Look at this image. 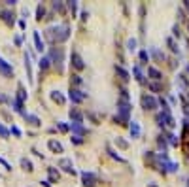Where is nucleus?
Masks as SVG:
<instances>
[{"label":"nucleus","mask_w":189,"mask_h":187,"mask_svg":"<svg viewBox=\"0 0 189 187\" xmlns=\"http://www.w3.org/2000/svg\"><path fill=\"white\" fill-rule=\"evenodd\" d=\"M148 187H157V185L155 183H148Z\"/></svg>","instance_id":"obj_54"},{"label":"nucleus","mask_w":189,"mask_h":187,"mask_svg":"<svg viewBox=\"0 0 189 187\" xmlns=\"http://www.w3.org/2000/svg\"><path fill=\"white\" fill-rule=\"evenodd\" d=\"M148 89L153 91V93H161V91H163V87H161L157 81H150V83H148Z\"/></svg>","instance_id":"obj_31"},{"label":"nucleus","mask_w":189,"mask_h":187,"mask_svg":"<svg viewBox=\"0 0 189 187\" xmlns=\"http://www.w3.org/2000/svg\"><path fill=\"white\" fill-rule=\"evenodd\" d=\"M132 72H134V80H136L138 83H144V74H142V70H140L138 64H136L134 68H132Z\"/></svg>","instance_id":"obj_23"},{"label":"nucleus","mask_w":189,"mask_h":187,"mask_svg":"<svg viewBox=\"0 0 189 187\" xmlns=\"http://www.w3.org/2000/svg\"><path fill=\"white\" fill-rule=\"evenodd\" d=\"M47 172H49V179L53 183H57L59 182V170H55V168H47Z\"/></svg>","instance_id":"obj_29"},{"label":"nucleus","mask_w":189,"mask_h":187,"mask_svg":"<svg viewBox=\"0 0 189 187\" xmlns=\"http://www.w3.org/2000/svg\"><path fill=\"white\" fill-rule=\"evenodd\" d=\"M25 68H27V78H29V81H32V68H30V55L29 53L25 55Z\"/></svg>","instance_id":"obj_19"},{"label":"nucleus","mask_w":189,"mask_h":187,"mask_svg":"<svg viewBox=\"0 0 189 187\" xmlns=\"http://www.w3.org/2000/svg\"><path fill=\"white\" fill-rule=\"evenodd\" d=\"M42 185H44V187H51V185H49V182H42Z\"/></svg>","instance_id":"obj_52"},{"label":"nucleus","mask_w":189,"mask_h":187,"mask_svg":"<svg viewBox=\"0 0 189 187\" xmlns=\"http://www.w3.org/2000/svg\"><path fill=\"white\" fill-rule=\"evenodd\" d=\"M140 102H142V108H144L146 112H155L157 106H159L157 98L153 97V95H150V93H144V95L140 97Z\"/></svg>","instance_id":"obj_4"},{"label":"nucleus","mask_w":189,"mask_h":187,"mask_svg":"<svg viewBox=\"0 0 189 187\" xmlns=\"http://www.w3.org/2000/svg\"><path fill=\"white\" fill-rule=\"evenodd\" d=\"M47 147H49L53 153H62V151H65L62 144H61V142H57V140H49V142H47Z\"/></svg>","instance_id":"obj_12"},{"label":"nucleus","mask_w":189,"mask_h":187,"mask_svg":"<svg viewBox=\"0 0 189 187\" xmlns=\"http://www.w3.org/2000/svg\"><path fill=\"white\" fill-rule=\"evenodd\" d=\"M57 127H59V131H62V132H66L68 128H70L66 123H62V121H59V123H57Z\"/></svg>","instance_id":"obj_43"},{"label":"nucleus","mask_w":189,"mask_h":187,"mask_svg":"<svg viewBox=\"0 0 189 187\" xmlns=\"http://www.w3.org/2000/svg\"><path fill=\"white\" fill-rule=\"evenodd\" d=\"M187 187H189V179H187Z\"/></svg>","instance_id":"obj_55"},{"label":"nucleus","mask_w":189,"mask_h":187,"mask_svg":"<svg viewBox=\"0 0 189 187\" xmlns=\"http://www.w3.org/2000/svg\"><path fill=\"white\" fill-rule=\"evenodd\" d=\"M46 36L47 40L53 42V44H62L70 38V27L68 25H55V27H49L46 30Z\"/></svg>","instance_id":"obj_1"},{"label":"nucleus","mask_w":189,"mask_h":187,"mask_svg":"<svg viewBox=\"0 0 189 187\" xmlns=\"http://www.w3.org/2000/svg\"><path fill=\"white\" fill-rule=\"evenodd\" d=\"M68 116H70V119H72V123H83V113L78 110V108H72Z\"/></svg>","instance_id":"obj_10"},{"label":"nucleus","mask_w":189,"mask_h":187,"mask_svg":"<svg viewBox=\"0 0 189 187\" xmlns=\"http://www.w3.org/2000/svg\"><path fill=\"white\" fill-rule=\"evenodd\" d=\"M8 100V97H4V95H0V102H6Z\"/></svg>","instance_id":"obj_51"},{"label":"nucleus","mask_w":189,"mask_h":187,"mask_svg":"<svg viewBox=\"0 0 189 187\" xmlns=\"http://www.w3.org/2000/svg\"><path fill=\"white\" fill-rule=\"evenodd\" d=\"M115 144H117V146H119L121 149H127V147H129V144H127V142H125L123 138H117V140H115Z\"/></svg>","instance_id":"obj_42"},{"label":"nucleus","mask_w":189,"mask_h":187,"mask_svg":"<svg viewBox=\"0 0 189 187\" xmlns=\"http://www.w3.org/2000/svg\"><path fill=\"white\" fill-rule=\"evenodd\" d=\"M70 128L76 132V136H83V134H85V128H83L81 123H70Z\"/></svg>","instance_id":"obj_17"},{"label":"nucleus","mask_w":189,"mask_h":187,"mask_svg":"<svg viewBox=\"0 0 189 187\" xmlns=\"http://www.w3.org/2000/svg\"><path fill=\"white\" fill-rule=\"evenodd\" d=\"M166 44H169V47H170L172 53H180V47H178L176 42H174V38H170V36H169V38H166Z\"/></svg>","instance_id":"obj_24"},{"label":"nucleus","mask_w":189,"mask_h":187,"mask_svg":"<svg viewBox=\"0 0 189 187\" xmlns=\"http://www.w3.org/2000/svg\"><path fill=\"white\" fill-rule=\"evenodd\" d=\"M148 53H150V55L153 57V59H155V61H159V62H161V61H165V53H163V51H159L157 47H151Z\"/></svg>","instance_id":"obj_16"},{"label":"nucleus","mask_w":189,"mask_h":187,"mask_svg":"<svg viewBox=\"0 0 189 187\" xmlns=\"http://www.w3.org/2000/svg\"><path fill=\"white\" fill-rule=\"evenodd\" d=\"M49 57V61L55 62V66H57L59 72H62V61H65V49L62 47H53L51 49V53L47 55Z\"/></svg>","instance_id":"obj_3"},{"label":"nucleus","mask_w":189,"mask_h":187,"mask_svg":"<svg viewBox=\"0 0 189 187\" xmlns=\"http://www.w3.org/2000/svg\"><path fill=\"white\" fill-rule=\"evenodd\" d=\"M0 164H2V166H4L6 170H11V164H10L8 161H4V159H2V157H0Z\"/></svg>","instance_id":"obj_45"},{"label":"nucleus","mask_w":189,"mask_h":187,"mask_svg":"<svg viewBox=\"0 0 189 187\" xmlns=\"http://www.w3.org/2000/svg\"><path fill=\"white\" fill-rule=\"evenodd\" d=\"M72 66H74L76 70H83V68H85V62H83L81 55H80L78 51H72Z\"/></svg>","instance_id":"obj_8"},{"label":"nucleus","mask_w":189,"mask_h":187,"mask_svg":"<svg viewBox=\"0 0 189 187\" xmlns=\"http://www.w3.org/2000/svg\"><path fill=\"white\" fill-rule=\"evenodd\" d=\"M81 185L83 187H95L96 185V174H93V172H81Z\"/></svg>","instance_id":"obj_7"},{"label":"nucleus","mask_w":189,"mask_h":187,"mask_svg":"<svg viewBox=\"0 0 189 187\" xmlns=\"http://www.w3.org/2000/svg\"><path fill=\"white\" fill-rule=\"evenodd\" d=\"M19 102H25L27 100V93H25V87L23 85H19V89H17V97H15Z\"/></svg>","instance_id":"obj_28"},{"label":"nucleus","mask_w":189,"mask_h":187,"mask_svg":"<svg viewBox=\"0 0 189 187\" xmlns=\"http://www.w3.org/2000/svg\"><path fill=\"white\" fill-rule=\"evenodd\" d=\"M0 15H2V19H4L8 25H13V23H15V15H13V11H8V10H6V11H0Z\"/></svg>","instance_id":"obj_15"},{"label":"nucleus","mask_w":189,"mask_h":187,"mask_svg":"<svg viewBox=\"0 0 189 187\" xmlns=\"http://www.w3.org/2000/svg\"><path fill=\"white\" fill-rule=\"evenodd\" d=\"M180 100H181V104H184V113H185V117H187V121H189V104H187L185 97H180Z\"/></svg>","instance_id":"obj_36"},{"label":"nucleus","mask_w":189,"mask_h":187,"mask_svg":"<svg viewBox=\"0 0 189 187\" xmlns=\"http://www.w3.org/2000/svg\"><path fill=\"white\" fill-rule=\"evenodd\" d=\"M44 15H46V10H44V6H38V8H36V19L38 21H42V19H44Z\"/></svg>","instance_id":"obj_34"},{"label":"nucleus","mask_w":189,"mask_h":187,"mask_svg":"<svg viewBox=\"0 0 189 187\" xmlns=\"http://www.w3.org/2000/svg\"><path fill=\"white\" fill-rule=\"evenodd\" d=\"M185 72H187V76H189V64H185Z\"/></svg>","instance_id":"obj_53"},{"label":"nucleus","mask_w":189,"mask_h":187,"mask_svg":"<svg viewBox=\"0 0 189 187\" xmlns=\"http://www.w3.org/2000/svg\"><path fill=\"white\" fill-rule=\"evenodd\" d=\"M127 49H129V51H136V40L134 38H131L127 42Z\"/></svg>","instance_id":"obj_38"},{"label":"nucleus","mask_w":189,"mask_h":187,"mask_svg":"<svg viewBox=\"0 0 189 187\" xmlns=\"http://www.w3.org/2000/svg\"><path fill=\"white\" fill-rule=\"evenodd\" d=\"M166 138H169V140H166L169 144H172V146H178V138H176L172 132H166Z\"/></svg>","instance_id":"obj_37"},{"label":"nucleus","mask_w":189,"mask_h":187,"mask_svg":"<svg viewBox=\"0 0 189 187\" xmlns=\"http://www.w3.org/2000/svg\"><path fill=\"white\" fill-rule=\"evenodd\" d=\"M53 8H55V10H59L61 13H65V11H66V6H65V4H61V2H53Z\"/></svg>","instance_id":"obj_41"},{"label":"nucleus","mask_w":189,"mask_h":187,"mask_svg":"<svg viewBox=\"0 0 189 187\" xmlns=\"http://www.w3.org/2000/svg\"><path fill=\"white\" fill-rule=\"evenodd\" d=\"M23 117H25V121L27 123H30L32 127H38V125H42V121H40V117H36V116H32V113H23Z\"/></svg>","instance_id":"obj_13"},{"label":"nucleus","mask_w":189,"mask_h":187,"mask_svg":"<svg viewBox=\"0 0 189 187\" xmlns=\"http://www.w3.org/2000/svg\"><path fill=\"white\" fill-rule=\"evenodd\" d=\"M70 140H72L74 144H78V146H80V144H83V138H81V136H72Z\"/></svg>","instance_id":"obj_46"},{"label":"nucleus","mask_w":189,"mask_h":187,"mask_svg":"<svg viewBox=\"0 0 189 187\" xmlns=\"http://www.w3.org/2000/svg\"><path fill=\"white\" fill-rule=\"evenodd\" d=\"M66 8L72 11V17H74L76 11H78V2H66Z\"/></svg>","instance_id":"obj_35"},{"label":"nucleus","mask_w":189,"mask_h":187,"mask_svg":"<svg viewBox=\"0 0 189 187\" xmlns=\"http://www.w3.org/2000/svg\"><path fill=\"white\" fill-rule=\"evenodd\" d=\"M15 44H17V46L23 44V38H21V36H15Z\"/></svg>","instance_id":"obj_49"},{"label":"nucleus","mask_w":189,"mask_h":187,"mask_svg":"<svg viewBox=\"0 0 189 187\" xmlns=\"http://www.w3.org/2000/svg\"><path fill=\"white\" fill-rule=\"evenodd\" d=\"M115 74L119 76V78H121L123 81H129V72L125 70L123 66H117V64H115Z\"/></svg>","instance_id":"obj_20"},{"label":"nucleus","mask_w":189,"mask_h":187,"mask_svg":"<svg viewBox=\"0 0 189 187\" xmlns=\"http://www.w3.org/2000/svg\"><path fill=\"white\" fill-rule=\"evenodd\" d=\"M0 74H4V76H11V74H13L11 64H10V62H6L4 59H0Z\"/></svg>","instance_id":"obj_11"},{"label":"nucleus","mask_w":189,"mask_h":187,"mask_svg":"<svg viewBox=\"0 0 189 187\" xmlns=\"http://www.w3.org/2000/svg\"><path fill=\"white\" fill-rule=\"evenodd\" d=\"M19 27H21V28H27V23H25V21H23V19H21V21H19Z\"/></svg>","instance_id":"obj_50"},{"label":"nucleus","mask_w":189,"mask_h":187,"mask_svg":"<svg viewBox=\"0 0 189 187\" xmlns=\"http://www.w3.org/2000/svg\"><path fill=\"white\" fill-rule=\"evenodd\" d=\"M72 81H74V85H81V83H83V81H81V78H80L78 74H74V76H72Z\"/></svg>","instance_id":"obj_44"},{"label":"nucleus","mask_w":189,"mask_h":187,"mask_svg":"<svg viewBox=\"0 0 189 187\" xmlns=\"http://www.w3.org/2000/svg\"><path fill=\"white\" fill-rule=\"evenodd\" d=\"M10 132H13V134H15V136H17V138H19V136H21V131H19V128H17V127H11V131H10Z\"/></svg>","instance_id":"obj_47"},{"label":"nucleus","mask_w":189,"mask_h":187,"mask_svg":"<svg viewBox=\"0 0 189 187\" xmlns=\"http://www.w3.org/2000/svg\"><path fill=\"white\" fill-rule=\"evenodd\" d=\"M157 102H159V106H161V108H163V110H161V112H166V113H170V108H169V102H166V100H165L163 97H161V98H157Z\"/></svg>","instance_id":"obj_30"},{"label":"nucleus","mask_w":189,"mask_h":187,"mask_svg":"<svg viewBox=\"0 0 189 187\" xmlns=\"http://www.w3.org/2000/svg\"><path fill=\"white\" fill-rule=\"evenodd\" d=\"M68 97H70V100H72L74 104H80V102H83V100L87 98V95L83 91H80L78 87H70V91H68Z\"/></svg>","instance_id":"obj_6"},{"label":"nucleus","mask_w":189,"mask_h":187,"mask_svg":"<svg viewBox=\"0 0 189 187\" xmlns=\"http://www.w3.org/2000/svg\"><path fill=\"white\" fill-rule=\"evenodd\" d=\"M8 136H10V131L2 123H0V138H8Z\"/></svg>","instance_id":"obj_39"},{"label":"nucleus","mask_w":189,"mask_h":187,"mask_svg":"<svg viewBox=\"0 0 189 187\" xmlns=\"http://www.w3.org/2000/svg\"><path fill=\"white\" fill-rule=\"evenodd\" d=\"M49 97H51V100H55V102H59V104H65V102H66V98L62 97L59 91H51Z\"/></svg>","instance_id":"obj_21"},{"label":"nucleus","mask_w":189,"mask_h":187,"mask_svg":"<svg viewBox=\"0 0 189 187\" xmlns=\"http://www.w3.org/2000/svg\"><path fill=\"white\" fill-rule=\"evenodd\" d=\"M148 76L151 78L153 81H159V80H163V74H161V72H159L157 68H153V66H150V68H148Z\"/></svg>","instance_id":"obj_14"},{"label":"nucleus","mask_w":189,"mask_h":187,"mask_svg":"<svg viewBox=\"0 0 189 187\" xmlns=\"http://www.w3.org/2000/svg\"><path fill=\"white\" fill-rule=\"evenodd\" d=\"M155 121H157L159 127H169V128H174V127H176V121H174V117L170 116V113H166V112H159L157 116H155Z\"/></svg>","instance_id":"obj_5"},{"label":"nucleus","mask_w":189,"mask_h":187,"mask_svg":"<svg viewBox=\"0 0 189 187\" xmlns=\"http://www.w3.org/2000/svg\"><path fill=\"white\" fill-rule=\"evenodd\" d=\"M138 59H140V62H150V53L146 51V49H142V51L138 53Z\"/></svg>","instance_id":"obj_32"},{"label":"nucleus","mask_w":189,"mask_h":187,"mask_svg":"<svg viewBox=\"0 0 189 187\" xmlns=\"http://www.w3.org/2000/svg\"><path fill=\"white\" fill-rule=\"evenodd\" d=\"M129 128H131V136L132 138H138L140 136V125L136 123V121H132V123L129 125Z\"/></svg>","instance_id":"obj_22"},{"label":"nucleus","mask_w":189,"mask_h":187,"mask_svg":"<svg viewBox=\"0 0 189 187\" xmlns=\"http://www.w3.org/2000/svg\"><path fill=\"white\" fill-rule=\"evenodd\" d=\"M34 46H36V49L42 53L44 51V42H42V38H40V32L38 30H34Z\"/></svg>","instance_id":"obj_18"},{"label":"nucleus","mask_w":189,"mask_h":187,"mask_svg":"<svg viewBox=\"0 0 189 187\" xmlns=\"http://www.w3.org/2000/svg\"><path fill=\"white\" fill-rule=\"evenodd\" d=\"M157 144H159V147L163 149V151H161V153H166V146H169V142H166V138H165L163 134H161L159 138H157Z\"/></svg>","instance_id":"obj_27"},{"label":"nucleus","mask_w":189,"mask_h":187,"mask_svg":"<svg viewBox=\"0 0 189 187\" xmlns=\"http://www.w3.org/2000/svg\"><path fill=\"white\" fill-rule=\"evenodd\" d=\"M21 166H23L25 170H29V172H30V170H34V166H32V163H30L29 159H21Z\"/></svg>","instance_id":"obj_33"},{"label":"nucleus","mask_w":189,"mask_h":187,"mask_svg":"<svg viewBox=\"0 0 189 187\" xmlns=\"http://www.w3.org/2000/svg\"><path fill=\"white\" fill-rule=\"evenodd\" d=\"M38 64H40V70H47L51 66V61H49V57H42Z\"/></svg>","instance_id":"obj_25"},{"label":"nucleus","mask_w":189,"mask_h":187,"mask_svg":"<svg viewBox=\"0 0 189 187\" xmlns=\"http://www.w3.org/2000/svg\"><path fill=\"white\" fill-rule=\"evenodd\" d=\"M129 117H131V102L125 98H119L117 100V116L114 117V121L119 125H127V123H131Z\"/></svg>","instance_id":"obj_2"},{"label":"nucleus","mask_w":189,"mask_h":187,"mask_svg":"<svg viewBox=\"0 0 189 187\" xmlns=\"http://www.w3.org/2000/svg\"><path fill=\"white\" fill-rule=\"evenodd\" d=\"M108 153H110L112 157H114V159H117L119 163H125V159H123V157H121V155H117V153H115V151H114L112 147H108Z\"/></svg>","instance_id":"obj_40"},{"label":"nucleus","mask_w":189,"mask_h":187,"mask_svg":"<svg viewBox=\"0 0 189 187\" xmlns=\"http://www.w3.org/2000/svg\"><path fill=\"white\" fill-rule=\"evenodd\" d=\"M11 104H13V110H15L17 113H21V116L25 113V110H23V102H19L17 98H13V100H11Z\"/></svg>","instance_id":"obj_26"},{"label":"nucleus","mask_w":189,"mask_h":187,"mask_svg":"<svg viewBox=\"0 0 189 187\" xmlns=\"http://www.w3.org/2000/svg\"><path fill=\"white\" fill-rule=\"evenodd\" d=\"M172 32H174V36H178V38H180V27H178V25H174Z\"/></svg>","instance_id":"obj_48"},{"label":"nucleus","mask_w":189,"mask_h":187,"mask_svg":"<svg viewBox=\"0 0 189 187\" xmlns=\"http://www.w3.org/2000/svg\"><path fill=\"white\" fill-rule=\"evenodd\" d=\"M59 166L65 170V172H68V174H76L74 164H72V161H70V159H61L59 161Z\"/></svg>","instance_id":"obj_9"}]
</instances>
